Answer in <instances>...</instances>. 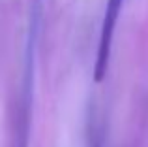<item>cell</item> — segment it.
Listing matches in <instances>:
<instances>
[{
	"label": "cell",
	"instance_id": "1",
	"mask_svg": "<svg viewBox=\"0 0 148 147\" xmlns=\"http://www.w3.org/2000/svg\"><path fill=\"white\" fill-rule=\"evenodd\" d=\"M124 0H107V8L103 13V23L99 30V42H98V53H96V64H94V79L103 81L107 76L109 60H111V49H112V38H114L116 23L120 17Z\"/></svg>",
	"mask_w": 148,
	"mask_h": 147
}]
</instances>
